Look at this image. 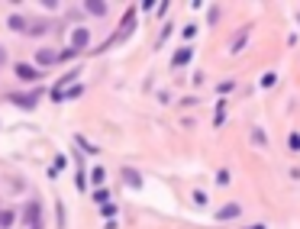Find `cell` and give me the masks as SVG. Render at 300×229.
Wrapping results in <instances>:
<instances>
[{"label": "cell", "instance_id": "cell-1", "mask_svg": "<svg viewBox=\"0 0 300 229\" xmlns=\"http://www.w3.org/2000/svg\"><path fill=\"white\" fill-rule=\"evenodd\" d=\"M10 100H13L16 107H23V110L36 107V94H29V97H26V94H10Z\"/></svg>", "mask_w": 300, "mask_h": 229}, {"label": "cell", "instance_id": "cell-11", "mask_svg": "<svg viewBox=\"0 0 300 229\" xmlns=\"http://www.w3.org/2000/svg\"><path fill=\"white\" fill-rule=\"evenodd\" d=\"M13 220H16V216L10 213V210H3V213H0V226H10V223H13Z\"/></svg>", "mask_w": 300, "mask_h": 229}, {"label": "cell", "instance_id": "cell-12", "mask_svg": "<svg viewBox=\"0 0 300 229\" xmlns=\"http://www.w3.org/2000/svg\"><path fill=\"white\" fill-rule=\"evenodd\" d=\"M81 91H84V87H81V84H75L71 91H65V97H81Z\"/></svg>", "mask_w": 300, "mask_h": 229}, {"label": "cell", "instance_id": "cell-4", "mask_svg": "<svg viewBox=\"0 0 300 229\" xmlns=\"http://www.w3.org/2000/svg\"><path fill=\"white\" fill-rule=\"evenodd\" d=\"M87 36H91V32H87V29H75V36H71V42H75V49H84L87 42H91V39H87Z\"/></svg>", "mask_w": 300, "mask_h": 229}, {"label": "cell", "instance_id": "cell-6", "mask_svg": "<svg viewBox=\"0 0 300 229\" xmlns=\"http://www.w3.org/2000/svg\"><path fill=\"white\" fill-rule=\"evenodd\" d=\"M26 223H32V229L39 226V204H29V206H26Z\"/></svg>", "mask_w": 300, "mask_h": 229}, {"label": "cell", "instance_id": "cell-10", "mask_svg": "<svg viewBox=\"0 0 300 229\" xmlns=\"http://www.w3.org/2000/svg\"><path fill=\"white\" fill-rule=\"evenodd\" d=\"M10 26H13L16 32H26V20L23 16H10Z\"/></svg>", "mask_w": 300, "mask_h": 229}, {"label": "cell", "instance_id": "cell-15", "mask_svg": "<svg viewBox=\"0 0 300 229\" xmlns=\"http://www.w3.org/2000/svg\"><path fill=\"white\" fill-rule=\"evenodd\" d=\"M287 145H291L294 152H297V149H300V136H297V132H294V136H291V142H287Z\"/></svg>", "mask_w": 300, "mask_h": 229}, {"label": "cell", "instance_id": "cell-13", "mask_svg": "<svg viewBox=\"0 0 300 229\" xmlns=\"http://www.w3.org/2000/svg\"><path fill=\"white\" fill-rule=\"evenodd\" d=\"M94 200H97V204H107V191H94Z\"/></svg>", "mask_w": 300, "mask_h": 229}, {"label": "cell", "instance_id": "cell-14", "mask_svg": "<svg viewBox=\"0 0 300 229\" xmlns=\"http://www.w3.org/2000/svg\"><path fill=\"white\" fill-rule=\"evenodd\" d=\"M91 178H94V184H100V181H103V168H94Z\"/></svg>", "mask_w": 300, "mask_h": 229}, {"label": "cell", "instance_id": "cell-3", "mask_svg": "<svg viewBox=\"0 0 300 229\" xmlns=\"http://www.w3.org/2000/svg\"><path fill=\"white\" fill-rule=\"evenodd\" d=\"M239 213H242V210H239V204H226V206H223V210H220L216 216H220V220H236Z\"/></svg>", "mask_w": 300, "mask_h": 229}, {"label": "cell", "instance_id": "cell-7", "mask_svg": "<svg viewBox=\"0 0 300 229\" xmlns=\"http://www.w3.org/2000/svg\"><path fill=\"white\" fill-rule=\"evenodd\" d=\"M84 7H87V10H91V13H94V16H103V13H107V3H100V0H87Z\"/></svg>", "mask_w": 300, "mask_h": 229}, {"label": "cell", "instance_id": "cell-2", "mask_svg": "<svg viewBox=\"0 0 300 229\" xmlns=\"http://www.w3.org/2000/svg\"><path fill=\"white\" fill-rule=\"evenodd\" d=\"M36 61L39 65H55V61H58V52H55V49H39Z\"/></svg>", "mask_w": 300, "mask_h": 229}, {"label": "cell", "instance_id": "cell-5", "mask_svg": "<svg viewBox=\"0 0 300 229\" xmlns=\"http://www.w3.org/2000/svg\"><path fill=\"white\" fill-rule=\"evenodd\" d=\"M16 77H23V81H36V68H29V65H16Z\"/></svg>", "mask_w": 300, "mask_h": 229}, {"label": "cell", "instance_id": "cell-8", "mask_svg": "<svg viewBox=\"0 0 300 229\" xmlns=\"http://www.w3.org/2000/svg\"><path fill=\"white\" fill-rule=\"evenodd\" d=\"M123 178H126V184H132V187H142V178H139L132 168H126V171H123Z\"/></svg>", "mask_w": 300, "mask_h": 229}, {"label": "cell", "instance_id": "cell-9", "mask_svg": "<svg viewBox=\"0 0 300 229\" xmlns=\"http://www.w3.org/2000/svg\"><path fill=\"white\" fill-rule=\"evenodd\" d=\"M191 61V49H181V52H175V65H187Z\"/></svg>", "mask_w": 300, "mask_h": 229}]
</instances>
